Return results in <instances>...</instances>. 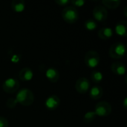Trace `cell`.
<instances>
[{"mask_svg": "<svg viewBox=\"0 0 127 127\" xmlns=\"http://www.w3.org/2000/svg\"><path fill=\"white\" fill-rule=\"evenodd\" d=\"M70 3L72 4L73 7H83L85 4V1L83 0H74V1H70Z\"/></svg>", "mask_w": 127, "mask_h": 127, "instance_id": "7402d4cb", "label": "cell"}, {"mask_svg": "<svg viewBox=\"0 0 127 127\" xmlns=\"http://www.w3.org/2000/svg\"><path fill=\"white\" fill-rule=\"evenodd\" d=\"M97 35H98L99 38L106 40V39H110L113 36V31L111 28L104 27V28H100L98 31Z\"/></svg>", "mask_w": 127, "mask_h": 127, "instance_id": "9a60e30c", "label": "cell"}, {"mask_svg": "<svg viewBox=\"0 0 127 127\" xmlns=\"http://www.w3.org/2000/svg\"><path fill=\"white\" fill-rule=\"evenodd\" d=\"M55 3L60 6H65L68 3H70V1H68V0H56Z\"/></svg>", "mask_w": 127, "mask_h": 127, "instance_id": "cb8c5ba5", "label": "cell"}, {"mask_svg": "<svg viewBox=\"0 0 127 127\" xmlns=\"http://www.w3.org/2000/svg\"><path fill=\"white\" fill-rule=\"evenodd\" d=\"M45 77L51 83H56L60 78V73L58 70L55 68H49L45 72Z\"/></svg>", "mask_w": 127, "mask_h": 127, "instance_id": "8fae6325", "label": "cell"}, {"mask_svg": "<svg viewBox=\"0 0 127 127\" xmlns=\"http://www.w3.org/2000/svg\"><path fill=\"white\" fill-rule=\"evenodd\" d=\"M19 88V83L16 79L7 78L2 84V89L4 92L7 94H13L18 91Z\"/></svg>", "mask_w": 127, "mask_h": 127, "instance_id": "8992f818", "label": "cell"}, {"mask_svg": "<svg viewBox=\"0 0 127 127\" xmlns=\"http://www.w3.org/2000/svg\"><path fill=\"white\" fill-rule=\"evenodd\" d=\"M100 54L96 51H89L86 53L84 57V62L86 65L91 68L97 67L100 63Z\"/></svg>", "mask_w": 127, "mask_h": 127, "instance_id": "277c9868", "label": "cell"}, {"mask_svg": "<svg viewBox=\"0 0 127 127\" xmlns=\"http://www.w3.org/2000/svg\"><path fill=\"white\" fill-rule=\"evenodd\" d=\"M127 98L126 97L125 99H124V107L125 108V109H127Z\"/></svg>", "mask_w": 127, "mask_h": 127, "instance_id": "d4e9b609", "label": "cell"}, {"mask_svg": "<svg viewBox=\"0 0 127 127\" xmlns=\"http://www.w3.org/2000/svg\"><path fill=\"white\" fill-rule=\"evenodd\" d=\"M62 17L67 23L74 24L79 19V12L76 7L67 6L62 11Z\"/></svg>", "mask_w": 127, "mask_h": 127, "instance_id": "7a4b0ae2", "label": "cell"}, {"mask_svg": "<svg viewBox=\"0 0 127 127\" xmlns=\"http://www.w3.org/2000/svg\"><path fill=\"white\" fill-rule=\"evenodd\" d=\"M102 3L105 7L109 9H116L121 4L120 0H103Z\"/></svg>", "mask_w": 127, "mask_h": 127, "instance_id": "e0dca14e", "label": "cell"}, {"mask_svg": "<svg viewBox=\"0 0 127 127\" xmlns=\"http://www.w3.org/2000/svg\"><path fill=\"white\" fill-rule=\"evenodd\" d=\"M33 77V71L29 68H23L19 72V77L22 81H30Z\"/></svg>", "mask_w": 127, "mask_h": 127, "instance_id": "4fadbf2b", "label": "cell"}, {"mask_svg": "<svg viewBox=\"0 0 127 127\" xmlns=\"http://www.w3.org/2000/svg\"><path fill=\"white\" fill-rule=\"evenodd\" d=\"M95 19L98 22H104L108 17V11L103 5H97L94 7L92 11Z\"/></svg>", "mask_w": 127, "mask_h": 127, "instance_id": "52a82bcc", "label": "cell"}, {"mask_svg": "<svg viewBox=\"0 0 127 127\" xmlns=\"http://www.w3.org/2000/svg\"><path fill=\"white\" fill-rule=\"evenodd\" d=\"M75 89L80 94H85L90 89V82L86 77H80L75 83Z\"/></svg>", "mask_w": 127, "mask_h": 127, "instance_id": "ba28073f", "label": "cell"}, {"mask_svg": "<svg viewBox=\"0 0 127 127\" xmlns=\"http://www.w3.org/2000/svg\"></svg>", "mask_w": 127, "mask_h": 127, "instance_id": "484cf974", "label": "cell"}, {"mask_svg": "<svg viewBox=\"0 0 127 127\" xmlns=\"http://www.w3.org/2000/svg\"><path fill=\"white\" fill-rule=\"evenodd\" d=\"M84 26L86 30L92 31H95L97 28V23L93 19H88L86 20L84 23Z\"/></svg>", "mask_w": 127, "mask_h": 127, "instance_id": "d6986e66", "label": "cell"}, {"mask_svg": "<svg viewBox=\"0 0 127 127\" xmlns=\"http://www.w3.org/2000/svg\"><path fill=\"white\" fill-rule=\"evenodd\" d=\"M96 116L97 115H96V114H95V112L94 111H89L83 116V122L86 123V124L91 123L95 119Z\"/></svg>", "mask_w": 127, "mask_h": 127, "instance_id": "ffe728a7", "label": "cell"}, {"mask_svg": "<svg viewBox=\"0 0 127 127\" xmlns=\"http://www.w3.org/2000/svg\"><path fill=\"white\" fill-rule=\"evenodd\" d=\"M8 126H9L8 121L5 118L0 116V127H8Z\"/></svg>", "mask_w": 127, "mask_h": 127, "instance_id": "603a6c76", "label": "cell"}, {"mask_svg": "<svg viewBox=\"0 0 127 127\" xmlns=\"http://www.w3.org/2000/svg\"><path fill=\"white\" fill-rule=\"evenodd\" d=\"M60 105V100L57 95H50L45 102V106L48 110H55Z\"/></svg>", "mask_w": 127, "mask_h": 127, "instance_id": "9c48e42d", "label": "cell"}, {"mask_svg": "<svg viewBox=\"0 0 127 127\" xmlns=\"http://www.w3.org/2000/svg\"><path fill=\"white\" fill-rule=\"evenodd\" d=\"M111 70L114 74L117 75H120V76L125 74L127 71L125 65L122 62H120V61L114 62L111 65Z\"/></svg>", "mask_w": 127, "mask_h": 127, "instance_id": "30bf717a", "label": "cell"}, {"mask_svg": "<svg viewBox=\"0 0 127 127\" xmlns=\"http://www.w3.org/2000/svg\"><path fill=\"white\" fill-rule=\"evenodd\" d=\"M18 104L15 98H9L6 101V106L9 109H13Z\"/></svg>", "mask_w": 127, "mask_h": 127, "instance_id": "44dd1931", "label": "cell"}, {"mask_svg": "<svg viewBox=\"0 0 127 127\" xmlns=\"http://www.w3.org/2000/svg\"><path fill=\"white\" fill-rule=\"evenodd\" d=\"M112 107L111 104L106 101L98 102L95 108V112L96 115L100 117H106L112 113Z\"/></svg>", "mask_w": 127, "mask_h": 127, "instance_id": "5b68a950", "label": "cell"}, {"mask_svg": "<svg viewBox=\"0 0 127 127\" xmlns=\"http://www.w3.org/2000/svg\"><path fill=\"white\" fill-rule=\"evenodd\" d=\"M103 95V89L100 86H95L92 87L89 91V96L93 100H99Z\"/></svg>", "mask_w": 127, "mask_h": 127, "instance_id": "7c38bea8", "label": "cell"}, {"mask_svg": "<svg viewBox=\"0 0 127 127\" xmlns=\"http://www.w3.org/2000/svg\"><path fill=\"white\" fill-rule=\"evenodd\" d=\"M91 79L94 83H99L103 79V74L100 71H93L91 73Z\"/></svg>", "mask_w": 127, "mask_h": 127, "instance_id": "ac0fdd59", "label": "cell"}, {"mask_svg": "<svg viewBox=\"0 0 127 127\" xmlns=\"http://www.w3.org/2000/svg\"><path fill=\"white\" fill-rule=\"evenodd\" d=\"M11 8L16 13H22L25 9V2L23 0H13Z\"/></svg>", "mask_w": 127, "mask_h": 127, "instance_id": "2e32d148", "label": "cell"}, {"mask_svg": "<svg viewBox=\"0 0 127 127\" xmlns=\"http://www.w3.org/2000/svg\"><path fill=\"white\" fill-rule=\"evenodd\" d=\"M15 99L16 100L17 103L22 106H29L32 105L34 101V95L31 89L28 88H23L18 92Z\"/></svg>", "mask_w": 127, "mask_h": 127, "instance_id": "6da1fadb", "label": "cell"}, {"mask_svg": "<svg viewBox=\"0 0 127 127\" xmlns=\"http://www.w3.org/2000/svg\"><path fill=\"white\" fill-rule=\"evenodd\" d=\"M115 32L121 36H127V22L121 20L118 22L115 25Z\"/></svg>", "mask_w": 127, "mask_h": 127, "instance_id": "5bb4252c", "label": "cell"}, {"mask_svg": "<svg viewBox=\"0 0 127 127\" xmlns=\"http://www.w3.org/2000/svg\"><path fill=\"white\" fill-rule=\"evenodd\" d=\"M126 54V46L122 42H115L112 44L109 50V56L115 59L118 60L122 58Z\"/></svg>", "mask_w": 127, "mask_h": 127, "instance_id": "3957f363", "label": "cell"}]
</instances>
